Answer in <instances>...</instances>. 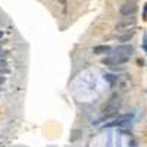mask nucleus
<instances>
[{
    "label": "nucleus",
    "mask_w": 147,
    "mask_h": 147,
    "mask_svg": "<svg viewBox=\"0 0 147 147\" xmlns=\"http://www.w3.org/2000/svg\"><path fill=\"white\" fill-rule=\"evenodd\" d=\"M122 106V100H121V97L119 96H113L112 99H110L105 107H103V113H105V118H110V116H113L119 112V109Z\"/></svg>",
    "instance_id": "1"
},
{
    "label": "nucleus",
    "mask_w": 147,
    "mask_h": 147,
    "mask_svg": "<svg viewBox=\"0 0 147 147\" xmlns=\"http://www.w3.org/2000/svg\"><path fill=\"white\" fill-rule=\"evenodd\" d=\"M129 60L128 56H121V55H109L103 59V65L106 66H119V65H124Z\"/></svg>",
    "instance_id": "2"
},
{
    "label": "nucleus",
    "mask_w": 147,
    "mask_h": 147,
    "mask_svg": "<svg viewBox=\"0 0 147 147\" xmlns=\"http://www.w3.org/2000/svg\"><path fill=\"white\" fill-rule=\"evenodd\" d=\"M136 24H137V18L134 16V15H132V16H125V18H122V19L116 24L115 30H116V31H125V30L132 28Z\"/></svg>",
    "instance_id": "3"
},
{
    "label": "nucleus",
    "mask_w": 147,
    "mask_h": 147,
    "mask_svg": "<svg viewBox=\"0 0 147 147\" xmlns=\"http://www.w3.org/2000/svg\"><path fill=\"white\" fill-rule=\"evenodd\" d=\"M132 119V113H125V115H119L116 119H113L112 122L105 125V128H110V127H125L128 125Z\"/></svg>",
    "instance_id": "4"
},
{
    "label": "nucleus",
    "mask_w": 147,
    "mask_h": 147,
    "mask_svg": "<svg viewBox=\"0 0 147 147\" xmlns=\"http://www.w3.org/2000/svg\"><path fill=\"white\" fill-rule=\"evenodd\" d=\"M132 52H134V47H132L131 44H121V46L112 49L110 55H121V56H128V57H131Z\"/></svg>",
    "instance_id": "5"
},
{
    "label": "nucleus",
    "mask_w": 147,
    "mask_h": 147,
    "mask_svg": "<svg viewBox=\"0 0 147 147\" xmlns=\"http://www.w3.org/2000/svg\"><path fill=\"white\" fill-rule=\"evenodd\" d=\"M119 12L124 16H132V15H136V12H137V6H136V3H128L127 2L125 5L121 6Z\"/></svg>",
    "instance_id": "6"
},
{
    "label": "nucleus",
    "mask_w": 147,
    "mask_h": 147,
    "mask_svg": "<svg viewBox=\"0 0 147 147\" xmlns=\"http://www.w3.org/2000/svg\"><path fill=\"white\" fill-rule=\"evenodd\" d=\"M110 52H112V47L110 46H96L93 49L94 55H106V53H110Z\"/></svg>",
    "instance_id": "7"
},
{
    "label": "nucleus",
    "mask_w": 147,
    "mask_h": 147,
    "mask_svg": "<svg viewBox=\"0 0 147 147\" xmlns=\"http://www.w3.org/2000/svg\"><path fill=\"white\" fill-rule=\"evenodd\" d=\"M105 80H106L110 85H115V84L119 81V77H118V75H112V74H105Z\"/></svg>",
    "instance_id": "8"
},
{
    "label": "nucleus",
    "mask_w": 147,
    "mask_h": 147,
    "mask_svg": "<svg viewBox=\"0 0 147 147\" xmlns=\"http://www.w3.org/2000/svg\"><path fill=\"white\" fill-rule=\"evenodd\" d=\"M134 34H136V31L134 30H131V31H128L127 34H124V35H119V41H122V43H125V41H129L132 37H134Z\"/></svg>",
    "instance_id": "9"
},
{
    "label": "nucleus",
    "mask_w": 147,
    "mask_h": 147,
    "mask_svg": "<svg viewBox=\"0 0 147 147\" xmlns=\"http://www.w3.org/2000/svg\"><path fill=\"white\" fill-rule=\"evenodd\" d=\"M81 134H82V132H81L80 129H74V131H72V136H71V141H77V140L81 137Z\"/></svg>",
    "instance_id": "10"
},
{
    "label": "nucleus",
    "mask_w": 147,
    "mask_h": 147,
    "mask_svg": "<svg viewBox=\"0 0 147 147\" xmlns=\"http://www.w3.org/2000/svg\"><path fill=\"white\" fill-rule=\"evenodd\" d=\"M3 68H7V62H6V59H0V69H3Z\"/></svg>",
    "instance_id": "11"
},
{
    "label": "nucleus",
    "mask_w": 147,
    "mask_h": 147,
    "mask_svg": "<svg viewBox=\"0 0 147 147\" xmlns=\"http://www.w3.org/2000/svg\"><path fill=\"white\" fill-rule=\"evenodd\" d=\"M5 56H6V52L3 50L2 47H0V59H5Z\"/></svg>",
    "instance_id": "12"
},
{
    "label": "nucleus",
    "mask_w": 147,
    "mask_h": 147,
    "mask_svg": "<svg viewBox=\"0 0 147 147\" xmlns=\"http://www.w3.org/2000/svg\"><path fill=\"white\" fill-rule=\"evenodd\" d=\"M143 44H144V50L147 52V35H144V43Z\"/></svg>",
    "instance_id": "13"
},
{
    "label": "nucleus",
    "mask_w": 147,
    "mask_h": 147,
    "mask_svg": "<svg viewBox=\"0 0 147 147\" xmlns=\"http://www.w3.org/2000/svg\"><path fill=\"white\" fill-rule=\"evenodd\" d=\"M5 81H6V78H5L3 75H0V85H2V84H5Z\"/></svg>",
    "instance_id": "14"
},
{
    "label": "nucleus",
    "mask_w": 147,
    "mask_h": 147,
    "mask_svg": "<svg viewBox=\"0 0 147 147\" xmlns=\"http://www.w3.org/2000/svg\"><path fill=\"white\" fill-rule=\"evenodd\" d=\"M57 2H59V3H62V5H65V3H66V0H57Z\"/></svg>",
    "instance_id": "15"
},
{
    "label": "nucleus",
    "mask_w": 147,
    "mask_h": 147,
    "mask_svg": "<svg viewBox=\"0 0 147 147\" xmlns=\"http://www.w3.org/2000/svg\"><path fill=\"white\" fill-rule=\"evenodd\" d=\"M127 2H128V3H136L137 0H127Z\"/></svg>",
    "instance_id": "16"
},
{
    "label": "nucleus",
    "mask_w": 147,
    "mask_h": 147,
    "mask_svg": "<svg viewBox=\"0 0 147 147\" xmlns=\"http://www.w3.org/2000/svg\"><path fill=\"white\" fill-rule=\"evenodd\" d=\"M2 37H3V32H2V31H0V40H2Z\"/></svg>",
    "instance_id": "17"
}]
</instances>
